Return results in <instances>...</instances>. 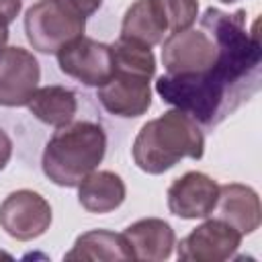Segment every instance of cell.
Listing matches in <instances>:
<instances>
[{
    "label": "cell",
    "mask_w": 262,
    "mask_h": 262,
    "mask_svg": "<svg viewBox=\"0 0 262 262\" xmlns=\"http://www.w3.org/2000/svg\"><path fill=\"white\" fill-rule=\"evenodd\" d=\"M166 74L156 92L196 123L213 127L258 90L260 39L246 29V10L207 8L199 27L162 41Z\"/></svg>",
    "instance_id": "1"
},
{
    "label": "cell",
    "mask_w": 262,
    "mask_h": 262,
    "mask_svg": "<svg viewBox=\"0 0 262 262\" xmlns=\"http://www.w3.org/2000/svg\"><path fill=\"white\" fill-rule=\"evenodd\" d=\"M133 162L147 174H164L180 160H201L205 154V137L199 123L180 108L147 121L131 147Z\"/></svg>",
    "instance_id": "2"
},
{
    "label": "cell",
    "mask_w": 262,
    "mask_h": 262,
    "mask_svg": "<svg viewBox=\"0 0 262 262\" xmlns=\"http://www.w3.org/2000/svg\"><path fill=\"white\" fill-rule=\"evenodd\" d=\"M104 154V129L92 121H72L57 127L47 141L41 156V168L53 184L74 188L98 168Z\"/></svg>",
    "instance_id": "3"
},
{
    "label": "cell",
    "mask_w": 262,
    "mask_h": 262,
    "mask_svg": "<svg viewBox=\"0 0 262 262\" xmlns=\"http://www.w3.org/2000/svg\"><path fill=\"white\" fill-rule=\"evenodd\" d=\"M84 31L86 18L63 0H39L25 14L27 39L39 53H57Z\"/></svg>",
    "instance_id": "4"
},
{
    "label": "cell",
    "mask_w": 262,
    "mask_h": 262,
    "mask_svg": "<svg viewBox=\"0 0 262 262\" xmlns=\"http://www.w3.org/2000/svg\"><path fill=\"white\" fill-rule=\"evenodd\" d=\"M55 55L59 70L66 76L82 82L84 86L98 88L115 72L113 47L108 43L90 39L86 35L72 39Z\"/></svg>",
    "instance_id": "5"
},
{
    "label": "cell",
    "mask_w": 262,
    "mask_h": 262,
    "mask_svg": "<svg viewBox=\"0 0 262 262\" xmlns=\"http://www.w3.org/2000/svg\"><path fill=\"white\" fill-rule=\"evenodd\" d=\"M51 205L35 190L20 188L0 203V227L18 242L41 237L51 225Z\"/></svg>",
    "instance_id": "6"
},
{
    "label": "cell",
    "mask_w": 262,
    "mask_h": 262,
    "mask_svg": "<svg viewBox=\"0 0 262 262\" xmlns=\"http://www.w3.org/2000/svg\"><path fill=\"white\" fill-rule=\"evenodd\" d=\"M151 76L115 66L113 76L98 86L96 96L104 111H108L115 117L133 119L147 113L151 106V88H149Z\"/></svg>",
    "instance_id": "7"
},
{
    "label": "cell",
    "mask_w": 262,
    "mask_h": 262,
    "mask_svg": "<svg viewBox=\"0 0 262 262\" xmlns=\"http://www.w3.org/2000/svg\"><path fill=\"white\" fill-rule=\"evenodd\" d=\"M242 244V233L229 223L213 217L196 225L176 246L178 260L186 262H223L233 258Z\"/></svg>",
    "instance_id": "8"
},
{
    "label": "cell",
    "mask_w": 262,
    "mask_h": 262,
    "mask_svg": "<svg viewBox=\"0 0 262 262\" xmlns=\"http://www.w3.org/2000/svg\"><path fill=\"white\" fill-rule=\"evenodd\" d=\"M39 78V61L29 49L4 47L0 51V106H27Z\"/></svg>",
    "instance_id": "9"
},
{
    "label": "cell",
    "mask_w": 262,
    "mask_h": 262,
    "mask_svg": "<svg viewBox=\"0 0 262 262\" xmlns=\"http://www.w3.org/2000/svg\"><path fill=\"white\" fill-rule=\"evenodd\" d=\"M219 194V184L196 170L176 178L168 186V209L180 219H205L213 213Z\"/></svg>",
    "instance_id": "10"
},
{
    "label": "cell",
    "mask_w": 262,
    "mask_h": 262,
    "mask_svg": "<svg viewBox=\"0 0 262 262\" xmlns=\"http://www.w3.org/2000/svg\"><path fill=\"white\" fill-rule=\"evenodd\" d=\"M213 213L217 219L235 227L242 235H250L260 227V219H262L260 196L252 186L239 182L223 184L219 186Z\"/></svg>",
    "instance_id": "11"
},
{
    "label": "cell",
    "mask_w": 262,
    "mask_h": 262,
    "mask_svg": "<svg viewBox=\"0 0 262 262\" xmlns=\"http://www.w3.org/2000/svg\"><path fill=\"white\" fill-rule=\"evenodd\" d=\"M133 260L141 262H162L172 256L176 246V233L172 225L160 217H145L131 223L123 231Z\"/></svg>",
    "instance_id": "12"
},
{
    "label": "cell",
    "mask_w": 262,
    "mask_h": 262,
    "mask_svg": "<svg viewBox=\"0 0 262 262\" xmlns=\"http://www.w3.org/2000/svg\"><path fill=\"white\" fill-rule=\"evenodd\" d=\"M125 196L123 178L111 170H94L78 184V201L88 213H111L123 205Z\"/></svg>",
    "instance_id": "13"
},
{
    "label": "cell",
    "mask_w": 262,
    "mask_h": 262,
    "mask_svg": "<svg viewBox=\"0 0 262 262\" xmlns=\"http://www.w3.org/2000/svg\"><path fill=\"white\" fill-rule=\"evenodd\" d=\"M166 33L168 25L156 0H135L121 23V37L145 47L160 45Z\"/></svg>",
    "instance_id": "14"
},
{
    "label": "cell",
    "mask_w": 262,
    "mask_h": 262,
    "mask_svg": "<svg viewBox=\"0 0 262 262\" xmlns=\"http://www.w3.org/2000/svg\"><path fill=\"white\" fill-rule=\"evenodd\" d=\"M27 106L35 119L57 129L74 121L78 111V98L74 90L59 84H49V86L37 88L31 100L27 102Z\"/></svg>",
    "instance_id": "15"
},
{
    "label": "cell",
    "mask_w": 262,
    "mask_h": 262,
    "mask_svg": "<svg viewBox=\"0 0 262 262\" xmlns=\"http://www.w3.org/2000/svg\"><path fill=\"white\" fill-rule=\"evenodd\" d=\"M66 260H133L131 248L123 233L92 229L76 237Z\"/></svg>",
    "instance_id": "16"
},
{
    "label": "cell",
    "mask_w": 262,
    "mask_h": 262,
    "mask_svg": "<svg viewBox=\"0 0 262 262\" xmlns=\"http://www.w3.org/2000/svg\"><path fill=\"white\" fill-rule=\"evenodd\" d=\"M160 6L168 33H178L194 25L199 16V0H156Z\"/></svg>",
    "instance_id": "17"
},
{
    "label": "cell",
    "mask_w": 262,
    "mask_h": 262,
    "mask_svg": "<svg viewBox=\"0 0 262 262\" xmlns=\"http://www.w3.org/2000/svg\"><path fill=\"white\" fill-rule=\"evenodd\" d=\"M23 8V0H0V23L10 25Z\"/></svg>",
    "instance_id": "18"
},
{
    "label": "cell",
    "mask_w": 262,
    "mask_h": 262,
    "mask_svg": "<svg viewBox=\"0 0 262 262\" xmlns=\"http://www.w3.org/2000/svg\"><path fill=\"white\" fill-rule=\"evenodd\" d=\"M66 4H70L78 14H82L84 18L86 16H90V14H94L98 8H100V4H102V0H63Z\"/></svg>",
    "instance_id": "19"
},
{
    "label": "cell",
    "mask_w": 262,
    "mask_h": 262,
    "mask_svg": "<svg viewBox=\"0 0 262 262\" xmlns=\"http://www.w3.org/2000/svg\"><path fill=\"white\" fill-rule=\"evenodd\" d=\"M10 156H12V141H10V137L6 135V131L0 129V170L6 168Z\"/></svg>",
    "instance_id": "20"
},
{
    "label": "cell",
    "mask_w": 262,
    "mask_h": 262,
    "mask_svg": "<svg viewBox=\"0 0 262 262\" xmlns=\"http://www.w3.org/2000/svg\"><path fill=\"white\" fill-rule=\"evenodd\" d=\"M6 43H8V25L0 23V51L6 47Z\"/></svg>",
    "instance_id": "21"
},
{
    "label": "cell",
    "mask_w": 262,
    "mask_h": 262,
    "mask_svg": "<svg viewBox=\"0 0 262 262\" xmlns=\"http://www.w3.org/2000/svg\"><path fill=\"white\" fill-rule=\"evenodd\" d=\"M221 2H225V4H231V2H237V0H221Z\"/></svg>",
    "instance_id": "22"
}]
</instances>
